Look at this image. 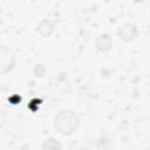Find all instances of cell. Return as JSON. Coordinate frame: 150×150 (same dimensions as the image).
<instances>
[{
	"label": "cell",
	"mask_w": 150,
	"mask_h": 150,
	"mask_svg": "<svg viewBox=\"0 0 150 150\" xmlns=\"http://www.w3.org/2000/svg\"><path fill=\"white\" fill-rule=\"evenodd\" d=\"M41 148L43 150H60L62 148V145H61V143L59 141H56L54 138H50V139L43 141Z\"/></svg>",
	"instance_id": "obj_6"
},
{
	"label": "cell",
	"mask_w": 150,
	"mask_h": 150,
	"mask_svg": "<svg viewBox=\"0 0 150 150\" xmlns=\"http://www.w3.org/2000/svg\"><path fill=\"white\" fill-rule=\"evenodd\" d=\"M80 122V117L74 110L63 109L54 116L53 127L59 134L63 136H71L79 130Z\"/></svg>",
	"instance_id": "obj_1"
},
{
	"label": "cell",
	"mask_w": 150,
	"mask_h": 150,
	"mask_svg": "<svg viewBox=\"0 0 150 150\" xmlns=\"http://www.w3.org/2000/svg\"><path fill=\"white\" fill-rule=\"evenodd\" d=\"M46 74V67L42 63H36L33 68V75L36 77H42Z\"/></svg>",
	"instance_id": "obj_7"
},
{
	"label": "cell",
	"mask_w": 150,
	"mask_h": 150,
	"mask_svg": "<svg viewBox=\"0 0 150 150\" xmlns=\"http://www.w3.org/2000/svg\"><path fill=\"white\" fill-rule=\"evenodd\" d=\"M56 29V22L52 19H42L35 27V32L42 38H50Z\"/></svg>",
	"instance_id": "obj_4"
},
{
	"label": "cell",
	"mask_w": 150,
	"mask_h": 150,
	"mask_svg": "<svg viewBox=\"0 0 150 150\" xmlns=\"http://www.w3.org/2000/svg\"><path fill=\"white\" fill-rule=\"evenodd\" d=\"M95 47L97 52L107 53L112 48V39L109 34H101L95 40Z\"/></svg>",
	"instance_id": "obj_5"
},
{
	"label": "cell",
	"mask_w": 150,
	"mask_h": 150,
	"mask_svg": "<svg viewBox=\"0 0 150 150\" xmlns=\"http://www.w3.org/2000/svg\"><path fill=\"white\" fill-rule=\"evenodd\" d=\"M16 62L15 53L7 46H0V75L8 74L13 70Z\"/></svg>",
	"instance_id": "obj_2"
},
{
	"label": "cell",
	"mask_w": 150,
	"mask_h": 150,
	"mask_svg": "<svg viewBox=\"0 0 150 150\" xmlns=\"http://www.w3.org/2000/svg\"><path fill=\"white\" fill-rule=\"evenodd\" d=\"M138 35L137 26L131 22H125L121 25L117 29V36L123 42H131L134 41Z\"/></svg>",
	"instance_id": "obj_3"
}]
</instances>
